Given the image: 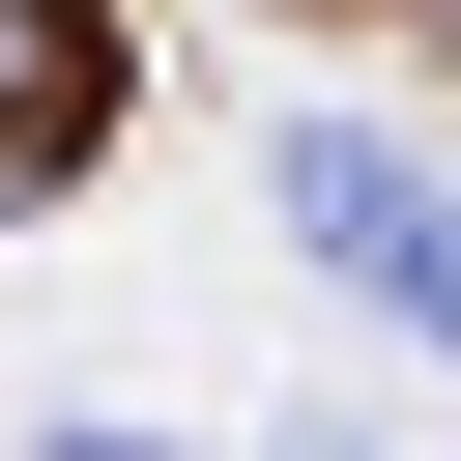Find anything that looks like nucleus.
I'll list each match as a JSON object with an SVG mask.
<instances>
[{"label": "nucleus", "instance_id": "obj_2", "mask_svg": "<svg viewBox=\"0 0 461 461\" xmlns=\"http://www.w3.org/2000/svg\"><path fill=\"white\" fill-rule=\"evenodd\" d=\"M29 461H173V432H29Z\"/></svg>", "mask_w": 461, "mask_h": 461}, {"label": "nucleus", "instance_id": "obj_1", "mask_svg": "<svg viewBox=\"0 0 461 461\" xmlns=\"http://www.w3.org/2000/svg\"><path fill=\"white\" fill-rule=\"evenodd\" d=\"M288 230L346 259V317H403V346H461V202L375 144V115H288Z\"/></svg>", "mask_w": 461, "mask_h": 461}]
</instances>
